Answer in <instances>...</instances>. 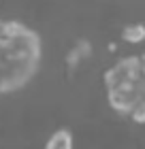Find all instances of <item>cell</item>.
Masks as SVG:
<instances>
[{
	"mask_svg": "<svg viewBox=\"0 0 145 149\" xmlns=\"http://www.w3.org/2000/svg\"><path fill=\"white\" fill-rule=\"evenodd\" d=\"M90 53H92V45L88 43V40H79V43L73 45V49L68 51L66 56V64L71 66V68H77V66L83 62V60L90 58Z\"/></svg>",
	"mask_w": 145,
	"mask_h": 149,
	"instance_id": "cell-1",
	"label": "cell"
},
{
	"mask_svg": "<svg viewBox=\"0 0 145 149\" xmlns=\"http://www.w3.org/2000/svg\"><path fill=\"white\" fill-rule=\"evenodd\" d=\"M73 147H75L73 134L68 130H64V128H60V130H56L49 139H47L43 149H73Z\"/></svg>",
	"mask_w": 145,
	"mask_h": 149,
	"instance_id": "cell-2",
	"label": "cell"
},
{
	"mask_svg": "<svg viewBox=\"0 0 145 149\" xmlns=\"http://www.w3.org/2000/svg\"><path fill=\"white\" fill-rule=\"evenodd\" d=\"M122 38L128 45H139L145 40V26L143 24H128L122 30Z\"/></svg>",
	"mask_w": 145,
	"mask_h": 149,
	"instance_id": "cell-3",
	"label": "cell"
},
{
	"mask_svg": "<svg viewBox=\"0 0 145 149\" xmlns=\"http://www.w3.org/2000/svg\"><path fill=\"white\" fill-rule=\"evenodd\" d=\"M126 115L134 121V124H145V96L137 100L132 104V109H130Z\"/></svg>",
	"mask_w": 145,
	"mask_h": 149,
	"instance_id": "cell-4",
	"label": "cell"
},
{
	"mask_svg": "<svg viewBox=\"0 0 145 149\" xmlns=\"http://www.w3.org/2000/svg\"><path fill=\"white\" fill-rule=\"evenodd\" d=\"M143 96H145V87H143Z\"/></svg>",
	"mask_w": 145,
	"mask_h": 149,
	"instance_id": "cell-5",
	"label": "cell"
}]
</instances>
